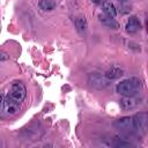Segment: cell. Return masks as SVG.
I'll use <instances>...</instances> for the list:
<instances>
[{"instance_id": "6da1fadb", "label": "cell", "mask_w": 148, "mask_h": 148, "mask_svg": "<svg viewBox=\"0 0 148 148\" xmlns=\"http://www.w3.org/2000/svg\"><path fill=\"white\" fill-rule=\"evenodd\" d=\"M25 95H27V89H25L24 84L21 81L13 82L5 101L2 102L5 113L8 116L15 114L18 111L22 102L24 101Z\"/></svg>"}, {"instance_id": "7a4b0ae2", "label": "cell", "mask_w": 148, "mask_h": 148, "mask_svg": "<svg viewBox=\"0 0 148 148\" xmlns=\"http://www.w3.org/2000/svg\"><path fill=\"white\" fill-rule=\"evenodd\" d=\"M142 86H143V83H142L141 79H139V77H130V79L120 81L117 84L116 90L121 96L134 97L142 89Z\"/></svg>"}, {"instance_id": "3957f363", "label": "cell", "mask_w": 148, "mask_h": 148, "mask_svg": "<svg viewBox=\"0 0 148 148\" xmlns=\"http://www.w3.org/2000/svg\"><path fill=\"white\" fill-rule=\"evenodd\" d=\"M133 119V131L139 133V134H143L147 130V113L145 112H140L136 113L134 117H132Z\"/></svg>"}, {"instance_id": "277c9868", "label": "cell", "mask_w": 148, "mask_h": 148, "mask_svg": "<svg viewBox=\"0 0 148 148\" xmlns=\"http://www.w3.org/2000/svg\"><path fill=\"white\" fill-rule=\"evenodd\" d=\"M114 126L117 130H119L123 133L130 134L133 133V119L132 117H123L114 121Z\"/></svg>"}, {"instance_id": "5b68a950", "label": "cell", "mask_w": 148, "mask_h": 148, "mask_svg": "<svg viewBox=\"0 0 148 148\" xmlns=\"http://www.w3.org/2000/svg\"><path fill=\"white\" fill-rule=\"evenodd\" d=\"M141 29V23L136 16H131L125 25V30L127 34H135Z\"/></svg>"}, {"instance_id": "8992f818", "label": "cell", "mask_w": 148, "mask_h": 148, "mask_svg": "<svg viewBox=\"0 0 148 148\" xmlns=\"http://www.w3.org/2000/svg\"><path fill=\"white\" fill-rule=\"evenodd\" d=\"M89 83L95 88H104L108 86V80L105 76H102L101 74H91L89 76Z\"/></svg>"}, {"instance_id": "52a82bcc", "label": "cell", "mask_w": 148, "mask_h": 148, "mask_svg": "<svg viewBox=\"0 0 148 148\" xmlns=\"http://www.w3.org/2000/svg\"><path fill=\"white\" fill-rule=\"evenodd\" d=\"M98 21H99V23L102 24V25H104V27H106V28H111V29H117V28H119V24L114 21V18H111V17H109V16H106L105 14L104 15H99L98 16Z\"/></svg>"}, {"instance_id": "ba28073f", "label": "cell", "mask_w": 148, "mask_h": 148, "mask_svg": "<svg viewBox=\"0 0 148 148\" xmlns=\"http://www.w3.org/2000/svg\"><path fill=\"white\" fill-rule=\"evenodd\" d=\"M123 75H124L123 69H120V68H118V67H111L110 69L106 71V73H105L104 76H105L108 80H116V79H119V77L123 76Z\"/></svg>"}, {"instance_id": "9c48e42d", "label": "cell", "mask_w": 148, "mask_h": 148, "mask_svg": "<svg viewBox=\"0 0 148 148\" xmlns=\"http://www.w3.org/2000/svg\"><path fill=\"white\" fill-rule=\"evenodd\" d=\"M103 12H104V14L106 16H109L111 18H116L117 17V9L111 2H104L103 3Z\"/></svg>"}, {"instance_id": "30bf717a", "label": "cell", "mask_w": 148, "mask_h": 148, "mask_svg": "<svg viewBox=\"0 0 148 148\" xmlns=\"http://www.w3.org/2000/svg\"><path fill=\"white\" fill-rule=\"evenodd\" d=\"M74 24H75V28L77 29L79 32H81V34L86 32V30H87V21H86L84 17H82V16L76 17L74 20Z\"/></svg>"}, {"instance_id": "8fae6325", "label": "cell", "mask_w": 148, "mask_h": 148, "mask_svg": "<svg viewBox=\"0 0 148 148\" xmlns=\"http://www.w3.org/2000/svg\"><path fill=\"white\" fill-rule=\"evenodd\" d=\"M38 6L42 10H53L56 8V1L54 0H39Z\"/></svg>"}, {"instance_id": "7c38bea8", "label": "cell", "mask_w": 148, "mask_h": 148, "mask_svg": "<svg viewBox=\"0 0 148 148\" xmlns=\"http://www.w3.org/2000/svg\"><path fill=\"white\" fill-rule=\"evenodd\" d=\"M120 104H121V106L124 109H132V108L135 106L136 103H135V101H134L133 97H126V96H124V98L120 101Z\"/></svg>"}, {"instance_id": "4fadbf2b", "label": "cell", "mask_w": 148, "mask_h": 148, "mask_svg": "<svg viewBox=\"0 0 148 148\" xmlns=\"http://www.w3.org/2000/svg\"><path fill=\"white\" fill-rule=\"evenodd\" d=\"M114 146L121 148V147H128V146H131V143H128V142H124V141H119V140H118V141L114 142Z\"/></svg>"}, {"instance_id": "5bb4252c", "label": "cell", "mask_w": 148, "mask_h": 148, "mask_svg": "<svg viewBox=\"0 0 148 148\" xmlns=\"http://www.w3.org/2000/svg\"><path fill=\"white\" fill-rule=\"evenodd\" d=\"M6 59H8V54L3 51H0V60H6Z\"/></svg>"}, {"instance_id": "9a60e30c", "label": "cell", "mask_w": 148, "mask_h": 148, "mask_svg": "<svg viewBox=\"0 0 148 148\" xmlns=\"http://www.w3.org/2000/svg\"><path fill=\"white\" fill-rule=\"evenodd\" d=\"M2 102H3V98H2V95L0 94V108H1V105H2Z\"/></svg>"}, {"instance_id": "2e32d148", "label": "cell", "mask_w": 148, "mask_h": 148, "mask_svg": "<svg viewBox=\"0 0 148 148\" xmlns=\"http://www.w3.org/2000/svg\"><path fill=\"white\" fill-rule=\"evenodd\" d=\"M92 2H95V3H99L101 2V0H91Z\"/></svg>"}, {"instance_id": "e0dca14e", "label": "cell", "mask_w": 148, "mask_h": 148, "mask_svg": "<svg viewBox=\"0 0 148 148\" xmlns=\"http://www.w3.org/2000/svg\"><path fill=\"white\" fill-rule=\"evenodd\" d=\"M119 1H120V2H126L127 0H119Z\"/></svg>"}]
</instances>
